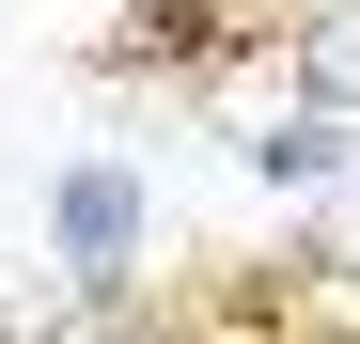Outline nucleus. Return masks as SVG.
Instances as JSON below:
<instances>
[{"label": "nucleus", "instance_id": "nucleus-4", "mask_svg": "<svg viewBox=\"0 0 360 344\" xmlns=\"http://www.w3.org/2000/svg\"><path fill=\"white\" fill-rule=\"evenodd\" d=\"M297 94L360 110V0H329V16H297Z\"/></svg>", "mask_w": 360, "mask_h": 344}, {"label": "nucleus", "instance_id": "nucleus-1", "mask_svg": "<svg viewBox=\"0 0 360 344\" xmlns=\"http://www.w3.org/2000/svg\"><path fill=\"white\" fill-rule=\"evenodd\" d=\"M47 251H63L79 282H126V266H141V172H110V157H94V172H63Z\"/></svg>", "mask_w": 360, "mask_h": 344}, {"label": "nucleus", "instance_id": "nucleus-5", "mask_svg": "<svg viewBox=\"0 0 360 344\" xmlns=\"http://www.w3.org/2000/svg\"><path fill=\"white\" fill-rule=\"evenodd\" d=\"M314 266H360V172L329 188V235H314Z\"/></svg>", "mask_w": 360, "mask_h": 344}, {"label": "nucleus", "instance_id": "nucleus-3", "mask_svg": "<svg viewBox=\"0 0 360 344\" xmlns=\"http://www.w3.org/2000/svg\"><path fill=\"white\" fill-rule=\"evenodd\" d=\"M219 47H235V16H219V0H157L141 32H110V63L141 79V63H219Z\"/></svg>", "mask_w": 360, "mask_h": 344}, {"label": "nucleus", "instance_id": "nucleus-2", "mask_svg": "<svg viewBox=\"0 0 360 344\" xmlns=\"http://www.w3.org/2000/svg\"><path fill=\"white\" fill-rule=\"evenodd\" d=\"M360 110H329V94H297V110H266V126H251V172H266V188H345V172H360Z\"/></svg>", "mask_w": 360, "mask_h": 344}]
</instances>
